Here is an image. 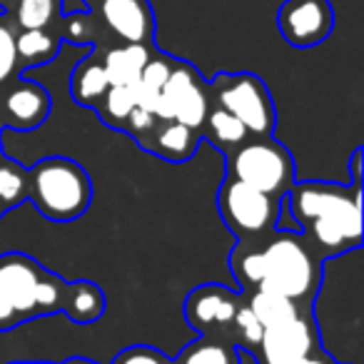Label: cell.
I'll return each mask as SVG.
<instances>
[{
  "label": "cell",
  "mask_w": 364,
  "mask_h": 364,
  "mask_svg": "<svg viewBox=\"0 0 364 364\" xmlns=\"http://www.w3.org/2000/svg\"><path fill=\"white\" fill-rule=\"evenodd\" d=\"M232 267L240 284L259 287L264 279V255L262 250H237L232 257Z\"/></svg>",
  "instance_id": "484cf974"
},
{
  "label": "cell",
  "mask_w": 364,
  "mask_h": 364,
  "mask_svg": "<svg viewBox=\"0 0 364 364\" xmlns=\"http://www.w3.org/2000/svg\"><path fill=\"white\" fill-rule=\"evenodd\" d=\"M294 364H332V362H329V357H314V352H312V354H307V357L297 359Z\"/></svg>",
  "instance_id": "836d02e7"
},
{
  "label": "cell",
  "mask_w": 364,
  "mask_h": 364,
  "mask_svg": "<svg viewBox=\"0 0 364 364\" xmlns=\"http://www.w3.org/2000/svg\"><path fill=\"white\" fill-rule=\"evenodd\" d=\"M41 364H43V362H41Z\"/></svg>",
  "instance_id": "8d00e7d4"
},
{
  "label": "cell",
  "mask_w": 364,
  "mask_h": 364,
  "mask_svg": "<svg viewBox=\"0 0 364 364\" xmlns=\"http://www.w3.org/2000/svg\"><path fill=\"white\" fill-rule=\"evenodd\" d=\"M282 38L294 48H312L327 41L334 28L329 0H284L277 13Z\"/></svg>",
  "instance_id": "ba28073f"
},
{
  "label": "cell",
  "mask_w": 364,
  "mask_h": 364,
  "mask_svg": "<svg viewBox=\"0 0 364 364\" xmlns=\"http://www.w3.org/2000/svg\"><path fill=\"white\" fill-rule=\"evenodd\" d=\"M112 364H170V362L152 347H130L117 354L112 359Z\"/></svg>",
  "instance_id": "4dcf8cb0"
},
{
  "label": "cell",
  "mask_w": 364,
  "mask_h": 364,
  "mask_svg": "<svg viewBox=\"0 0 364 364\" xmlns=\"http://www.w3.org/2000/svg\"><path fill=\"white\" fill-rule=\"evenodd\" d=\"M147 60H150V53L142 43H125L122 48H112L102 60L107 82L125 87L135 85Z\"/></svg>",
  "instance_id": "9a60e30c"
},
{
  "label": "cell",
  "mask_w": 364,
  "mask_h": 364,
  "mask_svg": "<svg viewBox=\"0 0 364 364\" xmlns=\"http://www.w3.org/2000/svg\"><path fill=\"white\" fill-rule=\"evenodd\" d=\"M230 177L272 198H282L294 185V162L274 140L242 142L230 157Z\"/></svg>",
  "instance_id": "3957f363"
},
{
  "label": "cell",
  "mask_w": 364,
  "mask_h": 364,
  "mask_svg": "<svg viewBox=\"0 0 364 364\" xmlns=\"http://www.w3.org/2000/svg\"><path fill=\"white\" fill-rule=\"evenodd\" d=\"M344 193H347V188H342V185H324V182L292 185L289 188L287 205L294 213V218H297V223L304 225V223H312L322 213H327Z\"/></svg>",
  "instance_id": "5bb4252c"
},
{
  "label": "cell",
  "mask_w": 364,
  "mask_h": 364,
  "mask_svg": "<svg viewBox=\"0 0 364 364\" xmlns=\"http://www.w3.org/2000/svg\"><path fill=\"white\" fill-rule=\"evenodd\" d=\"M68 317L77 324L95 322L102 312H105V294L100 292V287L92 282H75L68 284L65 294V307Z\"/></svg>",
  "instance_id": "2e32d148"
},
{
  "label": "cell",
  "mask_w": 364,
  "mask_h": 364,
  "mask_svg": "<svg viewBox=\"0 0 364 364\" xmlns=\"http://www.w3.org/2000/svg\"><path fill=\"white\" fill-rule=\"evenodd\" d=\"M208 97L200 85L198 73L190 65H177L172 68L170 77L165 80L160 90V100L155 107V117L162 122H180V125L198 130L205 125L208 117Z\"/></svg>",
  "instance_id": "52a82bcc"
},
{
  "label": "cell",
  "mask_w": 364,
  "mask_h": 364,
  "mask_svg": "<svg viewBox=\"0 0 364 364\" xmlns=\"http://www.w3.org/2000/svg\"><path fill=\"white\" fill-rule=\"evenodd\" d=\"M314 327L309 319L294 317L289 322L264 327L259 339V357L262 364H294L297 359L314 352Z\"/></svg>",
  "instance_id": "9c48e42d"
},
{
  "label": "cell",
  "mask_w": 364,
  "mask_h": 364,
  "mask_svg": "<svg viewBox=\"0 0 364 364\" xmlns=\"http://www.w3.org/2000/svg\"><path fill=\"white\" fill-rule=\"evenodd\" d=\"M55 50L58 41L53 36H48L46 28L43 31H23L16 38V53L26 63H46L55 55Z\"/></svg>",
  "instance_id": "7402d4cb"
},
{
  "label": "cell",
  "mask_w": 364,
  "mask_h": 364,
  "mask_svg": "<svg viewBox=\"0 0 364 364\" xmlns=\"http://www.w3.org/2000/svg\"><path fill=\"white\" fill-rule=\"evenodd\" d=\"M31 190L38 210L55 223L80 218L92 198L90 177L68 157L41 160L31 172Z\"/></svg>",
  "instance_id": "6da1fadb"
},
{
  "label": "cell",
  "mask_w": 364,
  "mask_h": 364,
  "mask_svg": "<svg viewBox=\"0 0 364 364\" xmlns=\"http://www.w3.org/2000/svg\"><path fill=\"white\" fill-rule=\"evenodd\" d=\"M50 112V97L36 82H21L3 100V120L13 130H36Z\"/></svg>",
  "instance_id": "7c38bea8"
},
{
  "label": "cell",
  "mask_w": 364,
  "mask_h": 364,
  "mask_svg": "<svg viewBox=\"0 0 364 364\" xmlns=\"http://www.w3.org/2000/svg\"><path fill=\"white\" fill-rule=\"evenodd\" d=\"M110 82H107L105 68L97 60H82L80 65L75 68L70 80V90L73 97H75L80 105H97L102 100V95L107 92Z\"/></svg>",
  "instance_id": "e0dca14e"
},
{
  "label": "cell",
  "mask_w": 364,
  "mask_h": 364,
  "mask_svg": "<svg viewBox=\"0 0 364 364\" xmlns=\"http://www.w3.org/2000/svg\"><path fill=\"white\" fill-rule=\"evenodd\" d=\"M102 18L125 43L145 46L152 36V13L145 0H102Z\"/></svg>",
  "instance_id": "4fadbf2b"
},
{
  "label": "cell",
  "mask_w": 364,
  "mask_h": 364,
  "mask_svg": "<svg viewBox=\"0 0 364 364\" xmlns=\"http://www.w3.org/2000/svg\"><path fill=\"white\" fill-rule=\"evenodd\" d=\"M195 145H198L195 130L180 125V122H175V120L165 122L155 135V152L175 162L188 160L195 152Z\"/></svg>",
  "instance_id": "d6986e66"
},
{
  "label": "cell",
  "mask_w": 364,
  "mask_h": 364,
  "mask_svg": "<svg viewBox=\"0 0 364 364\" xmlns=\"http://www.w3.org/2000/svg\"><path fill=\"white\" fill-rule=\"evenodd\" d=\"M237 297L230 289L220 287V284H203L190 292L188 302H185V317L200 332H210L213 324L228 327L232 324V317L237 312Z\"/></svg>",
  "instance_id": "8fae6325"
},
{
  "label": "cell",
  "mask_w": 364,
  "mask_h": 364,
  "mask_svg": "<svg viewBox=\"0 0 364 364\" xmlns=\"http://www.w3.org/2000/svg\"><path fill=\"white\" fill-rule=\"evenodd\" d=\"M3 213H6V205H3V203H0V215H3Z\"/></svg>",
  "instance_id": "d590c367"
},
{
  "label": "cell",
  "mask_w": 364,
  "mask_h": 364,
  "mask_svg": "<svg viewBox=\"0 0 364 364\" xmlns=\"http://www.w3.org/2000/svg\"><path fill=\"white\" fill-rule=\"evenodd\" d=\"M279 198L264 195L245 182L228 177L220 190V215L237 237L257 240L277 225Z\"/></svg>",
  "instance_id": "277c9868"
},
{
  "label": "cell",
  "mask_w": 364,
  "mask_h": 364,
  "mask_svg": "<svg viewBox=\"0 0 364 364\" xmlns=\"http://www.w3.org/2000/svg\"><path fill=\"white\" fill-rule=\"evenodd\" d=\"M43 267L36 259L21 252H11L0 257V292L13 304L18 317L36 314V292L41 282Z\"/></svg>",
  "instance_id": "30bf717a"
},
{
  "label": "cell",
  "mask_w": 364,
  "mask_h": 364,
  "mask_svg": "<svg viewBox=\"0 0 364 364\" xmlns=\"http://www.w3.org/2000/svg\"><path fill=\"white\" fill-rule=\"evenodd\" d=\"M26 195V175L18 165L13 162H6L0 165V203L8 208L18 205Z\"/></svg>",
  "instance_id": "4316f807"
},
{
  "label": "cell",
  "mask_w": 364,
  "mask_h": 364,
  "mask_svg": "<svg viewBox=\"0 0 364 364\" xmlns=\"http://www.w3.org/2000/svg\"><path fill=\"white\" fill-rule=\"evenodd\" d=\"M175 364H240V357L232 344L220 342V339L213 337H203L195 344H190Z\"/></svg>",
  "instance_id": "44dd1931"
},
{
  "label": "cell",
  "mask_w": 364,
  "mask_h": 364,
  "mask_svg": "<svg viewBox=\"0 0 364 364\" xmlns=\"http://www.w3.org/2000/svg\"><path fill=\"white\" fill-rule=\"evenodd\" d=\"M232 324H235V332H237V337L242 339V344H247L250 349L259 347V339H262L264 327L259 324V319L252 314V309L240 304L237 312H235V317H232Z\"/></svg>",
  "instance_id": "83f0119b"
},
{
  "label": "cell",
  "mask_w": 364,
  "mask_h": 364,
  "mask_svg": "<svg viewBox=\"0 0 364 364\" xmlns=\"http://www.w3.org/2000/svg\"><path fill=\"white\" fill-rule=\"evenodd\" d=\"M16 322H18V312L6 299V294L0 292V332H3V329H11Z\"/></svg>",
  "instance_id": "d6a6232c"
},
{
  "label": "cell",
  "mask_w": 364,
  "mask_h": 364,
  "mask_svg": "<svg viewBox=\"0 0 364 364\" xmlns=\"http://www.w3.org/2000/svg\"><path fill=\"white\" fill-rule=\"evenodd\" d=\"M16 63H18L16 36L6 26H0V82H6L13 75Z\"/></svg>",
  "instance_id": "f1b7e54d"
},
{
  "label": "cell",
  "mask_w": 364,
  "mask_h": 364,
  "mask_svg": "<svg viewBox=\"0 0 364 364\" xmlns=\"http://www.w3.org/2000/svg\"><path fill=\"white\" fill-rule=\"evenodd\" d=\"M58 0H18L16 18L23 31H43L53 23Z\"/></svg>",
  "instance_id": "cb8c5ba5"
},
{
  "label": "cell",
  "mask_w": 364,
  "mask_h": 364,
  "mask_svg": "<svg viewBox=\"0 0 364 364\" xmlns=\"http://www.w3.org/2000/svg\"><path fill=\"white\" fill-rule=\"evenodd\" d=\"M250 309L259 319L262 327H274V324L289 322V319L299 317V309L294 304V299L284 297L279 292H269V289H257L250 297Z\"/></svg>",
  "instance_id": "ac0fdd59"
},
{
  "label": "cell",
  "mask_w": 364,
  "mask_h": 364,
  "mask_svg": "<svg viewBox=\"0 0 364 364\" xmlns=\"http://www.w3.org/2000/svg\"><path fill=\"white\" fill-rule=\"evenodd\" d=\"M65 364H95V362H90V359H82V357H73V359H68Z\"/></svg>",
  "instance_id": "e575fe53"
},
{
  "label": "cell",
  "mask_w": 364,
  "mask_h": 364,
  "mask_svg": "<svg viewBox=\"0 0 364 364\" xmlns=\"http://www.w3.org/2000/svg\"><path fill=\"white\" fill-rule=\"evenodd\" d=\"M359 152L354 155V185L352 193H344L327 213L314 218L309 223L314 247H319L324 255H337L344 250L359 247L362 240V205H359Z\"/></svg>",
  "instance_id": "8992f818"
},
{
  "label": "cell",
  "mask_w": 364,
  "mask_h": 364,
  "mask_svg": "<svg viewBox=\"0 0 364 364\" xmlns=\"http://www.w3.org/2000/svg\"><path fill=\"white\" fill-rule=\"evenodd\" d=\"M264 279L257 289L279 292L289 299H307L319 284V262L307 242L292 232H279L262 247Z\"/></svg>",
  "instance_id": "7a4b0ae2"
},
{
  "label": "cell",
  "mask_w": 364,
  "mask_h": 364,
  "mask_svg": "<svg viewBox=\"0 0 364 364\" xmlns=\"http://www.w3.org/2000/svg\"><path fill=\"white\" fill-rule=\"evenodd\" d=\"M170 73H172L170 60H165V58H150L140 73V82H145L147 87H155V90H162Z\"/></svg>",
  "instance_id": "f546056e"
},
{
  "label": "cell",
  "mask_w": 364,
  "mask_h": 364,
  "mask_svg": "<svg viewBox=\"0 0 364 364\" xmlns=\"http://www.w3.org/2000/svg\"><path fill=\"white\" fill-rule=\"evenodd\" d=\"M215 97L223 110L232 112L250 135L269 137L274 127V105L267 87L259 77L250 73L240 75H220L213 82Z\"/></svg>",
  "instance_id": "5b68a950"
},
{
  "label": "cell",
  "mask_w": 364,
  "mask_h": 364,
  "mask_svg": "<svg viewBox=\"0 0 364 364\" xmlns=\"http://www.w3.org/2000/svg\"><path fill=\"white\" fill-rule=\"evenodd\" d=\"M135 107V95H132V87L125 85H110L107 92L102 95V117H105L110 125H122L127 120V115Z\"/></svg>",
  "instance_id": "d4e9b609"
},
{
  "label": "cell",
  "mask_w": 364,
  "mask_h": 364,
  "mask_svg": "<svg viewBox=\"0 0 364 364\" xmlns=\"http://www.w3.org/2000/svg\"><path fill=\"white\" fill-rule=\"evenodd\" d=\"M205 125H208V135L220 150H237L245 140H247L250 132L245 130V125L232 115V112L223 110V107H215V110H208V117H205Z\"/></svg>",
  "instance_id": "ffe728a7"
},
{
  "label": "cell",
  "mask_w": 364,
  "mask_h": 364,
  "mask_svg": "<svg viewBox=\"0 0 364 364\" xmlns=\"http://www.w3.org/2000/svg\"><path fill=\"white\" fill-rule=\"evenodd\" d=\"M155 120L157 117L152 115V112H147L145 107H132V112L127 115V120L125 122H130V130L132 132H147V130H152L155 127Z\"/></svg>",
  "instance_id": "1f68e13d"
},
{
  "label": "cell",
  "mask_w": 364,
  "mask_h": 364,
  "mask_svg": "<svg viewBox=\"0 0 364 364\" xmlns=\"http://www.w3.org/2000/svg\"><path fill=\"white\" fill-rule=\"evenodd\" d=\"M65 294H68V284L63 282L58 274L43 269L41 282H38V292H36V314L63 312V307H65Z\"/></svg>",
  "instance_id": "603a6c76"
}]
</instances>
